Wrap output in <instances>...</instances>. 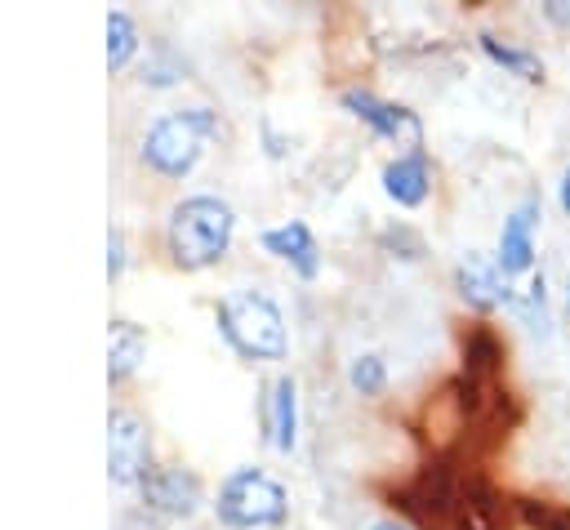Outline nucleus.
I'll list each match as a JSON object with an SVG mask.
<instances>
[{
  "mask_svg": "<svg viewBox=\"0 0 570 530\" xmlns=\"http://www.w3.org/2000/svg\"><path fill=\"white\" fill-rule=\"evenodd\" d=\"M232 232H236V214L227 200L218 196H187L169 209V227H165V241H169V254L178 267L196 272V267H209L227 254L232 245Z\"/></svg>",
  "mask_w": 570,
  "mask_h": 530,
  "instance_id": "nucleus-1",
  "label": "nucleus"
},
{
  "mask_svg": "<svg viewBox=\"0 0 570 530\" xmlns=\"http://www.w3.org/2000/svg\"><path fill=\"white\" fill-rule=\"evenodd\" d=\"M218 330L223 338L249 356V361H281L289 338H285V316L263 289H232L218 298Z\"/></svg>",
  "mask_w": 570,
  "mask_h": 530,
  "instance_id": "nucleus-2",
  "label": "nucleus"
},
{
  "mask_svg": "<svg viewBox=\"0 0 570 530\" xmlns=\"http://www.w3.org/2000/svg\"><path fill=\"white\" fill-rule=\"evenodd\" d=\"M218 134V116L209 111V107H187V111H169V116H160L151 129H147V138H142V160L156 169V174H165V178H183L196 160H200V151H205V143Z\"/></svg>",
  "mask_w": 570,
  "mask_h": 530,
  "instance_id": "nucleus-3",
  "label": "nucleus"
},
{
  "mask_svg": "<svg viewBox=\"0 0 570 530\" xmlns=\"http://www.w3.org/2000/svg\"><path fill=\"white\" fill-rule=\"evenodd\" d=\"M218 521L227 530H263V526H276L285 521V485L272 481L267 472L258 468H236L223 485H218Z\"/></svg>",
  "mask_w": 570,
  "mask_h": 530,
  "instance_id": "nucleus-4",
  "label": "nucleus"
},
{
  "mask_svg": "<svg viewBox=\"0 0 570 530\" xmlns=\"http://www.w3.org/2000/svg\"><path fill=\"white\" fill-rule=\"evenodd\" d=\"M147 459H151V450H147V428L138 423V414L116 410V414L107 419V472H111V481H116V485H142L147 472H151Z\"/></svg>",
  "mask_w": 570,
  "mask_h": 530,
  "instance_id": "nucleus-5",
  "label": "nucleus"
},
{
  "mask_svg": "<svg viewBox=\"0 0 570 530\" xmlns=\"http://www.w3.org/2000/svg\"><path fill=\"white\" fill-rule=\"evenodd\" d=\"M454 289H459V298L472 307V312H494V307H512V289H508V276H503V267L494 263V258H485V254H463L459 258V267H454Z\"/></svg>",
  "mask_w": 570,
  "mask_h": 530,
  "instance_id": "nucleus-6",
  "label": "nucleus"
},
{
  "mask_svg": "<svg viewBox=\"0 0 570 530\" xmlns=\"http://www.w3.org/2000/svg\"><path fill=\"white\" fill-rule=\"evenodd\" d=\"M539 218H543V200L539 196H525L499 227V249H494V263L503 267V276H521L534 267V232H539Z\"/></svg>",
  "mask_w": 570,
  "mask_h": 530,
  "instance_id": "nucleus-7",
  "label": "nucleus"
},
{
  "mask_svg": "<svg viewBox=\"0 0 570 530\" xmlns=\"http://www.w3.org/2000/svg\"><path fill=\"white\" fill-rule=\"evenodd\" d=\"M343 107L356 116V120H365L379 138H410V147H423V125H419V116L410 111V107H396V102H383V98H374L370 89H347L343 94Z\"/></svg>",
  "mask_w": 570,
  "mask_h": 530,
  "instance_id": "nucleus-8",
  "label": "nucleus"
},
{
  "mask_svg": "<svg viewBox=\"0 0 570 530\" xmlns=\"http://www.w3.org/2000/svg\"><path fill=\"white\" fill-rule=\"evenodd\" d=\"M454 530H508V499L485 477H459Z\"/></svg>",
  "mask_w": 570,
  "mask_h": 530,
  "instance_id": "nucleus-9",
  "label": "nucleus"
},
{
  "mask_svg": "<svg viewBox=\"0 0 570 530\" xmlns=\"http://www.w3.org/2000/svg\"><path fill=\"white\" fill-rule=\"evenodd\" d=\"M138 490H142L147 508L169 512V517H191L200 503V481L183 468H156V472H147V481Z\"/></svg>",
  "mask_w": 570,
  "mask_h": 530,
  "instance_id": "nucleus-10",
  "label": "nucleus"
},
{
  "mask_svg": "<svg viewBox=\"0 0 570 530\" xmlns=\"http://www.w3.org/2000/svg\"><path fill=\"white\" fill-rule=\"evenodd\" d=\"M383 192H387L396 205H405V209L423 205L428 192H432V165H428V151L419 147V151H401L396 160H387V165H383Z\"/></svg>",
  "mask_w": 570,
  "mask_h": 530,
  "instance_id": "nucleus-11",
  "label": "nucleus"
},
{
  "mask_svg": "<svg viewBox=\"0 0 570 530\" xmlns=\"http://www.w3.org/2000/svg\"><path fill=\"white\" fill-rule=\"evenodd\" d=\"M258 241H263V249H267V254L285 258L298 276H307V281H312V276L321 272V249H316V236H312V227H307V223H298V218H294V223L267 227Z\"/></svg>",
  "mask_w": 570,
  "mask_h": 530,
  "instance_id": "nucleus-12",
  "label": "nucleus"
},
{
  "mask_svg": "<svg viewBox=\"0 0 570 530\" xmlns=\"http://www.w3.org/2000/svg\"><path fill=\"white\" fill-rule=\"evenodd\" d=\"M263 428L272 436L276 450H294L298 441V387L289 374H281L272 387H267V401H263Z\"/></svg>",
  "mask_w": 570,
  "mask_h": 530,
  "instance_id": "nucleus-13",
  "label": "nucleus"
},
{
  "mask_svg": "<svg viewBox=\"0 0 570 530\" xmlns=\"http://www.w3.org/2000/svg\"><path fill=\"white\" fill-rule=\"evenodd\" d=\"M476 40H481V53H485L494 67H503L508 76H517V80H525V85H539V80H543V58H539V53H530V49H521V45H508V40H499V36H490V31H481Z\"/></svg>",
  "mask_w": 570,
  "mask_h": 530,
  "instance_id": "nucleus-14",
  "label": "nucleus"
},
{
  "mask_svg": "<svg viewBox=\"0 0 570 530\" xmlns=\"http://www.w3.org/2000/svg\"><path fill=\"white\" fill-rule=\"evenodd\" d=\"M142 352H147V334H142L134 321H111V361H107L111 383L129 379L134 365L142 361Z\"/></svg>",
  "mask_w": 570,
  "mask_h": 530,
  "instance_id": "nucleus-15",
  "label": "nucleus"
},
{
  "mask_svg": "<svg viewBox=\"0 0 570 530\" xmlns=\"http://www.w3.org/2000/svg\"><path fill=\"white\" fill-rule=\"evenodd\" d=\"M134 49H138L134 18H129L125 9H111V13H107V62H111V71L125 67V62L134 58Z\"/></svg>",
  "mask_w": 570,
  "mask_h": 530,
  "instance_id": "nucleus-16",
  "label": "nucleus"
},
{
  "mask_svg": "<svg viewBox=\"0 0 570 530\" xmlns=\"http://www.w3.org/2000/svg\"><path fill=\"white\" fill-rule=\"evenodd\" d=\"M347 383H352L361 396H374V392H383L387 370H383V361H379V356H356V361H352V370H347Z\"/></svg>",
  "mask_w": 570,
  "mask_h": 530,
  "instance_id": "nucleus-17",
  "label": "nucleus"
},
{
  "mask_svg": "<svg viewBox=\"0 0 570 530\" xmlns=\"http://www.w3.org/2000/svg\"><path fill=\"white\" fill-rule=\"evenodd\" d=\"M521 517L534 530H570V512H557L552 503H539V499H525L521 503Z\"/></svg>",
  "mask_w": 570,
  "mask_h": 530,
  "instance_id": "nucleus-18",
  "label": "nucleus"
},
{
  "mask_svg": "<svg viewBox=\"0 0 570 530\" xmlns=\"http://www.w3.org/2000/svg\"><path fill=\"white\" fill-rule=\"evenodd\" d=\"M379 241H383V249H392V254H401V258H410V263H414V258H423V236H419V232H410L405 223L387 227Z\"/></svg>",
  "mask_w": 570,
  "mask_h": 530,
  "instance_id": "nucleus-19",
  "label": "nucleus"
},
{
  "mask_svg": "<svg viewBox=\"0 0 570 530\" xmlns=\"http://www.w3.org/2000/svg\"><path fill=\"white\" fill-rule=\"evenodd\" d=\"M543 18H548L552 27H570V0H552V4H543Z\"/></svg>",
  "mask_w": 570,
  "mask_h": 530,
  "instance_id": "nucleus-20",
  "label": "nucleus"
},
{
  "mask_svg": "<svg viewBox=\"0 0 570 530\" xmlns=\"http://www.w3.org/2000/svg\"><path fill=\"white\" fill-rule=\"evenodd\" d=\"M557 205H561V214L570 218V165H566V174H561V183H557Z\"/></svg>",
  "mask_w": 570,
  "mask_h": 530,
  "instance_id": "nucleus-21",
  "label": "nucleus"
},
{
  "mask_svg": "<svg viewBox=\"0 0 570 530\" xmlns=\"http://www.w3.org/2000/svg\"><path fill=\"white\" fill-rule=\"evenodd\" d=\"M120 263H125V254H120V232H111V258H107V272L120 276Z\"/></svg>",
  "mask_w": 570,
  "mask_h": 530,
  "instance_id": "nucleus-22",
  "label": "nucleus"
},
{
  "mask_svg": "<svg viewBox=\"0 0 570 530\" xmlns=\"http://www.w3.org/2000/svg\"><path fill=\"white\" fill-rule=\"evenodd\" d=\"M370 530H405V526H401V521H374Z\"/></svg>",
  "mask_w": 570,
  "mask_h": 530,
  "instance_id": "nucleus-23",
  "label": "nucleus"
},
{
  "mask_svg": "<svg viewBox=\"0 0 570 530\" xmlns=\"http://www.w3.org/2000/svg\"><path fill=\"white\" fill-rule=\"evenodd\" d=\"M566 316H570V281H566Z\"/></svg>",
  "mask_w": 570,
  "mask_h": 530,
  "instance_id": "nucleus-24",
  "label": "nucleus"
}]
</instances>
